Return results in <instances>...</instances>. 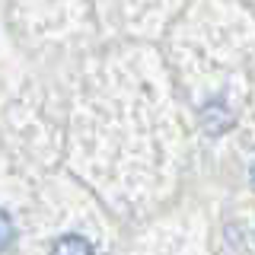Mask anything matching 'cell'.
<instances>
[{"label":"cell","mask_w":255,"mask_h":255,"mask_svg":"<svg viewBox=\"0 0 255 255\" xmlns=\"http://www.w3.org/2000/svg\"><path fill=\"white\" fill-rule=\"evenodd\" d=\"M51 255H93V243L77 236V233H70V236H61L51 246Z\"/></svg>","instance_id":"6da1fadb"},{"label":"cell","mask_w":255,"mask_h":255,"mask_svg":"<svg viewBox=\"0 0 255 255\" xmlns=\"http://www.w3.org/2000/svg\"><path fill=\"white\" fill-rule=\"evenodd\" d=\"M13 239H16V230H13V220H10V214L6 211H0V252H6L13 246Z\"/></svg>","instance_id":"7a4b0ae2"},{"label":"cell","mask_w":255,"mask_h":255,"mask_svg":"<svg viewBox=\"0 0 255 255\" xmlns=\"http://www.w3.org/2000/svg\"><path fill=\"white\" fill-rule=\"evenodd\" d=\"M252 185H255V166H252Z\"/></svg>","instance_id":"3957f363"}]
</instances>
